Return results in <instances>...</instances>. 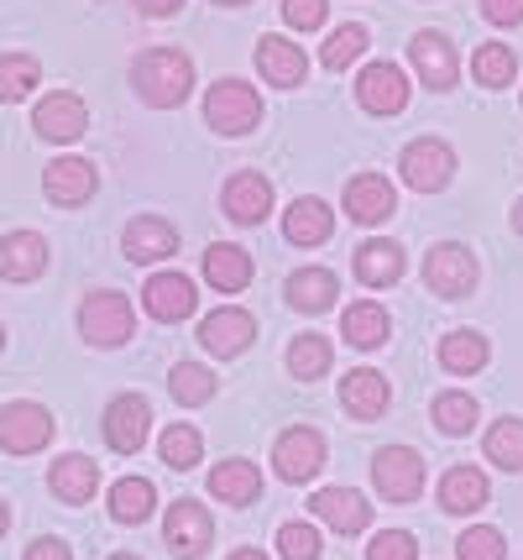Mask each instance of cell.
I'll return each mask as SVG.
<instances>
[{"label": "cell", "instance_id": "1", "mask_svg": "<svg viewBox=\"0 0 523 560\" xmlns=\"http://www.w3.org/2000/svg\"><path fill=\"white\" fill-rule=\"evenodd\" d=\"M131 84H136V95L147 100V105L174 110L194 90V63H189V52H178V48H147L131 63Z\"/></svg>", "mask_w": 523, "mask_h": 560}, {"label": "cell", "instance_id": "2", "mask_svg": "<svg viewBox=\"0 0 523 560\" xmlns=\"http://www.w3.org/2000/svg\"><path fill=\"white\" fill-rule=\"evenodd\" d=\"M204 121L215 126L221 137H247L251 126L262 121V95L251 90L247 79H221L204 95Z\"/></svg>", "mask_w": 523, "mask_h": 560}, {"label": "cell", "instance_id": "3", "mask_svg": "<svg viewBox=\"0 0 523 560\" xmlns=\"http://www.w3.org/2000/svg\"><path fill=\"white\" fill-rule=\"evenodd\" d=\"M131 330H136V315H131V299H126V293L100 289V293L84 299V310H79V336L90 346H100V351L126 346Z\"/></svg>", "mask_w": 523, "mask_h": 560}, {"label": "cell", "instance_id": "4", "mask_svg": "<svg viewBox=\"0 0 523 560\" xmlns=\"http://www.w3.org/2000/svg\"><path fill=\"white\" fill-rule=\"evenodd\" d=\"M372 482H377V492H382L388 503H414V498L424 492L419 451H408V445H388V451H377L372 456Z\"/></svg>", "mask_w": 523, "mask_h": 560}, {"label": "cell", "instance_id": "5", "mask_svg": "<svg viewBox=\"0 0 523 560\" xmlns=\"http://www.w3.org/2000/svg\"><path fill=\"white\" fill-rule=\"evenodd\" d=\"M163 539H168V550L178 560H200L210 550V539H215V518H210L204 503L178 498L174 509H168V518H163Z\"/></svg>", "mask_w": 523, "mask_h": 560}, {"label": "cell", "instance_id": "6", "mask_svg": "<svg viewBox=\"0 0 523 560\" xmlns=\"http://www.w3.org/2000/svg\"><path fill=\"white\" fill-rule=\"evenodd\" d=\"M399 168H403V184H408V189L435 195V189H445L450 173H455V152H450L440 137H419V142L403 147Z\"/></svg>", "mask_w": 523, "mask_h": 560}, {"label": "cell", "instance_id": "7", "mask_svg": "<svg viewBox=\"0 0 523 560\" xmlns=\"http://www.w3.org/2000/svg\"><path fill=\"white\" fill-rule=\"evenodd\" d=\"M424 283L440 293V299H466V293L476 289V257L461 242L429 246V257H424Z\"/></svg>", "mask_w": 523, "mask_h": 560}, {"label": "cell", "instance_id": "8", "mask_svg": "<svg viewBox=\"0 0 523 560\" xmlns=\"http://www.w3.org/2000/svg\"><path fill=\"white\" fill-rule=\"evenodd\" d=\"M52 440V415L43 404H5L0 409V451H11V456H32V451H43Z\"/></svg>", "mask_w": 523, "mask_h": 560}, {"label": "cell", "instance_id": "9", "mask_svg": "<svg viewBox=\"0 0 523 560\" xmlns=\"http://www.w3.org/2000/svg\"><path fill=\"white\" fill-rule=\"evenodd\" d=\"M273 466L283 482H314L324 466V435L320 430H309V424H299V430H283L273 445Z\"/></svg>", "mask_w": 523, "mask_h": 560}, {"label": "cell", "instance_id": "10", "mask_svg": "<svg viewBox=\"0 0 523 560\" xmlns=\"http://www.w3.org/2000/svg\"><path fill=\"white\" fill-rule=\"evenodd\" d=\"M147 430H152L147 398H136V393H121V398H110V409H105V445H110V451H121V456H136V451L147 445Z\"/></svg>", "mask_w": 523, "mask_h": 560}, {"label": "cell", "instance_id": "11", "mask_svg": "<svg viewBox=\"0 0 523 560\" xmlns=\"http://www.w3.org/2000/svg\"><path fill=\"white\" fill-rule=\"evenodd\" d=\"M356 100L372 116H399L403 105H408V73L399 63H367L361 79H356Z\"/></svg>", "mask_w": 523, "mask_h": 560}, {"label": "cell", "instance_id": "12", "mask_svg": "<svg viewBox=\"0 0 523 560\" xmlns=\"http://www.w3.org/2000/svg\"><path fill=\"white\" fill-rule=\"evenodd\" d=\"M32 126H37V137H48V142H79V137H84V126H90V110H84V100L79 95L58 90V95L37 100Z\"/></svg>", "mask_w": 523, "mask_h": 560}, {"label": "cell", "instance_id": "13", "mask_svg": "<svg viewBox=\"0 0 523 560\" xmlns=\"http://www.w3.org/2000/svg\"><path fill=\"white\" fill-rule=\"evenodd\" d=\"M251 336H257V319L247 310H236V304H225V310L200 319V346L210 357H241L251 346Z\"/></svg>", "mask_w": 523, "mask_h": 560}, {"label": "cell", "instance_id": "14", "mask_svg": "<svg viewBox=\"0 0 523 560\" xmlns=\"http://www.w3.org/2000/svg\"><path fill=\"white\" fill-rule=\"evenodd\" d=\"M142 304H147L152 319H163V325H178V319L194 315L200 293H194V283H189L183 272H152L147 289H142Z\"/></svg>", "mask_w": 523, "mask_h": 560}, {"label": "cell", "instance_id": "15", "mask_svg": "<svg viewBox=\"0 0 523 560\" xmlns=\"http://www.w3.org/2000/svg\"><path fill=\"white\" fill-rule=\"evenodd\" d=\"M393 210H399V189L382 173H356L346 184V215L356 225H382Z\"/></svg>", "mask_w": 523, "mask_h": 560}, {"label": "cell", "instance_id": "16", "mask_svg": "<svg viewBox=\"0 0 523 560\" xmlns=\"http://www.w3.org/2000/svg\"><path fill=\"white\" fill-rule=\"evenodd\" d=\"M388 404H393V388H388V377L377 372V366H356V372H346L341 377V409H346L350 419H377L388 415Z\"/></svg>", "mask_w": 523, "mask_h": 560}, {"label": "cell", "instance_id": "17", "mask_svg": "<svg viewBox=\"0 0 523 560\" xmlns=\"http://www.w3.org/2000/svg\"><path fill=\"white\" fill-rule=\"evenodd\" d=\"M48 272V242L37 231H11L0 236V278L5 283H32Z\"/></svg>", "mask_w": 523, "mask_h": 560}, {"label": "cell", "instance_id": "18", "mask_svg": "<svg viewBox=\"0 0 523 560\" xmlns=\"http://www.w3.org/2000/svg\"><path fill=\"white\" fill-rule=\"evenodd\" d=\"M268 210H273V184L257 168L230 173V184H225V215L236 220V225H257V220H268Z\"/></svg>", "mask_w": 523, "mask_h": 560}, {"label": "cell", "instance_id": "19", "mask_svg": "<svg viewBox=\"0 0 523 560\" xmlns=\"http://www.w3.org/2000/svg\"><path fill=\"white\" fill-rule=\"evenodd\" d=\"M257 69L268 84L277 90H299L304 79H309V58H304L299 43H288V37H262L257 43Z\"/></svg>", "mask_w": 523, "mask_h": 560}, {"label": "cell", "instance_id": "20", "mask_svg": "<svg viewBox=\"0 0 523 560\" xmlns=\"http://www.w3.org/2000/svg\"><path fill=\"white\" fill-rule=\"evenodd\" d=\"M121 252L131 257V262H163V257H174L178 252V231L163 215H136L131 225H126Z\"/></svg>", "mask_w": 523, "mask_h": 560}, {"label": "cell", "instance_id": "21", "mask_svg": "<svg viewBox=\"0 0 523 560\" xmlns=\"http://www.w3.org/2000/svg\"><path fill=\"white\" fill-rule=\"evenodd\" d=\"M408 63H414V73H419L429 90H450L455 84V48H450L440 32H419L414 43H408Z\"/></svg>", "mask_w": 523, "mask_h": 560}, {"label": "cell", "instance_id": "22", "mask_svg": "<svg viewBox=\"0 0 523 560\" xmlns=\"http://www.w3.org/2000/svg\"><path fill=\"white\" fill-rule=\"evenodd\" d=\"M309 509L320 513L330 529H341V535H361V529L372 524V503H367L361 492H350V488H320Z\"/></svg>", "mask_w": 523, "mask_h": 560}, {"label": "cell", "instance_id": "23", "mask_svg": "<svg viewBox=\"0 0 523 560\" xmlns=\"http://www.w3.org/2000/svg\"><path fill=\"white\" fill-rule=\"evenodd\" d=\"M95 163H84V158H58V163H48V173H43V189H48L52 205H84V199L95 195Z\"/></svg>", "mask_w": 523, "mask_h": 560}, {"label": "cell", "instance_id": "24", "mask_svg": "<svg viewBox=\"0 0 523 560\" xmlns=\"http://www.w3.org/2000/svg\"><path fill=\"white\" fill-rule=\"evenodd\" d=\"M204 283L215 293H241L251 283V252L247 246H230V242H215L204 252Z\"/></svg>", "mask_w": 523, "mask_h": 560}, {"label": "cell", "instance_id": "25", "mask_svg": "<svg viewBox=\"0 0 523 560\" xmlns=\"http://www.w3.org/2000/svg\"><path fill=\"white\" fill-rule=\"evenodd\" d=\"M330 231H335V210L324 199H294L283 215V236L294 246H320L330 242Z\"/></svg>", "mask_w": 523, "mask_h": 560}, {"label": "cell", "instance_id": "26", "mask_svg": "<svg viewBox=\"0 0 523 560\" xmlns=\"http://www.w3.org/2000/svg\"><path fill=\"white\" fill-rule=\"evenodd\" d=\"M48 488L63 498V503H90L95 498V488H100V466L90 462V456H58L48 471Z\"/></svg>", "mask_w": 523, "mask_h": 560}, {"label": "cell", "instance_id": "27", "mask_svg": "<svg viewBox=\"0 0 523 560\" xmlns=\"http://www.w3.org/2000/svg\"><path fill=\"white\" fill-rule=\"evenodd\" d=\"M210 498H221L230 509H247L262 498V471L251 462H221L210 471Z\"/></svg>", "mask_w": 523, "mask_h": 560}, {"label": "cell", "instance_id": "28", "mask_svg": "<svg viewBox=\"0 0 523 560\" xmlns=\"http://www.w3.org/2000/svg\"><path fill=\"white\" fill-rule=\"evenodd\" d=\"M487 477L476 471V466H450L445 477H440V509L445 513H482L487 509Z\"/></svg>", "mask_w": 523, "mask_h": 560}, {"label": "cell", "instance_id": "29", "mask_svg": "<svg viewBox=\"0 0 523 560\" xmlns=\"http://www.w3.org/2000/svg\"><path fill=\"white\" fill-rule=\"evenodd\" d=\"M356 278L367 289H388L403 278V246L393 242H361L356 246Z\"/></svg>", "mask_w": 523, "mask_h": 560}, {"label": "cell", "instance_id": "30", "mask_svg": "<svg viewBox=\"0 0 523 560\" xmlns=\"http://www.w3.org/2000/svg\"><path fill=\"white\" fill-rule=\"evenodd\" d=\"M335 293H341V283H335L330 268H304L288 278V304L304 310V315H324L335 304Z\"/></svg>", "mask_w": 523, "mask_h": 560}, {"label": "cell", "instance_id": "31", "mask_svg": "<svg viewBox=\"0 0 523 560\" xmlns=\"http://www.w3.org/2000/svg\"><path fill=\"white\" fill-rule=\"evenodd\" d=\"M341 336H346L356 351H377V346L388 341V310L372 304V299L346 304V315H341Z\"/></svg>", "mask_w": 523, "mask_h": 560}, {"label": "cell", "instance_id": "32", "mask_svg": "<svg viewBox=\"0 0 523 560\" xmlns=\"http://www.w3.org/2000/svg\"><path fill=\"white\" fill-rule=\"evenodd\" d=\"M152 509H157V488H152L147 477H121L110 488V518L116 524H147Z\"/></svg>", "mask_w": 523, "mask_h": 560}, {"label": "cell", "instance_id": "33", "mask_svg": "<svg viewBox=\"0 0 523 560\" xmlns=\"http://www.w3.org/2000/svg\"><path fill=\"white\" fill-rule=\"evenodd\" d=\"M487 336H476V330H450L445 341H440V366L445 372H455V377H472V372H482L487 366Z\"/></svg>", "mask_w": 523, "mask_h": 560}, {"label": "cell", "instance_id": "34", "mask_svg": "<svg viewBox=\"0 0 523 560\" xmlns=\"http://www.w3.org/2000/svg\"><path fill=\"white\" fill-rule=\"evenodd\" d=\"M37 84H43V69H37L32 52H5V58H0V100H5V105L26 100Z\"/></svg>", "mask_w": 523, "mask_h": 560}, {"label": "cell", "instance_id": "35", "mask_svg": "<svg viewBox=\"0 0 523 560\" xmlns=\"http://www.w3.org/2000/svg\"><path fill=\"white\" fill-rule=\"evenodd\" d=\"M472 73L476 84H487V90H502V84H513V73H519V58L508 43H482L472 52Z\"/></svg>", "mask_w": 523, "mask_h": 560}, {"label": "cell", "instance_id": "36", "mask_svg": "<svg viewBox=\"0 0 523 560\" xmlns=\"http://www.w3.org/2000/svg\"><path fill=\"white\" fill-rule=\"evenodd\" d=\"M157 456L174 466V471H189V466L204 456V440L194 424H168L163 435H157Z\"/></svg>", "mask_w": 523, "mask_h": 560}, {"label": "cell", "instance_id": "37", "mask_svg": "<svg viewBox=\"0 0 523 560\" xmlns=\"http://www.w3.org/2000/svg\"><path fill=\"white\" fill-rule=\"evenodd\" d=\"M487 462L502 471H523V419H498L487 430Z\"/></svg>", "mask_w": 523, "mask_h": 560}, {"label": "cell", "instance_id": "38", "mask_svg": "<svg viewBox=\"0 0 523 560\" xmlns=\"http://www.w3.org/2000/svg\"><path fill=\"white\" fill-rule=\"evenodd\" d=\"M168 388H174V398L183 409H200V404L215 398V377H210L200 362H178L174 372H168Z\"/></svg>", "mask_w": 523, "mask_h": 560}, {"label": "cell", "instance_id": "39", "mask_svg": "<svg viewBox=\"0 0 523 560\" xmlns=\"http://www.w3.org/2000/svg\"><path fill=\"white\" fill-rule=\"evenodd\" d=\"M288 372L304 377V383L324 377V372H330V341H324V336H294V346H288Z\"/></svg>", "mask_w": 523, "mask_h": 560}, {"label": "cell", "instance_id": "40", "mask_svg": "<svg viewBox=\"0 0 523 560\" xmlns=\"http://www.w3.org/2000/svg\"><path fill=\"white\" fill-rule=\"evenodd\" d=\"M429 415H435V424H440L445 435H472V424H476V398H472V393H440Z\"/></svg>", "mask_w": 523, "mask_h": 560}, {"label": "cell", "instance_id": "41", "mask_svg": "<svg viewBox=\"0 0 523 560\" xmlns=\"http://www.w3.org/2000/svg\"><path fill=\"white\" fill-rule=\"evenodd\" d=\"M361 52H367V26H335V32H330V43H324V69H346V63H356V58H361Z\"/></svg>", "mask_w": 523, "mask_h": 560}, {"label": "cell", "instance_id": "42", "mask_svg": "<svg viewBox=\"0 0 523 560\" xmlns=\"http://www.w3.org/2000/svg\"><path fill=\"white\" fill-rule=\"evenodd\" d=\"M277 556L283 560H320V529L304 524V518L283 524V529H277Z\"/></svg>", "mask_w": 523, "mask_h": 560}, {"label": "cell", "instance_id": "43", "mask_svg": "<svg viewBox=\"0 0 523 560\" xmlns=\"http://www.w3.org/2000/svg\"><path fill=\"white\" fill-rule=\"evenodd\" d=\"M455 556L461 560H508V545H502V535L492 524H476V529H466V535L455 539Z\"/></svg>", "mask_w": 523, "mask_h": 560}, {"label": "cell", "instance_id": "44", "mask_svg": "<svg viewBox=\"0 0 523 560\" xmlns=\"http://www.w3.org/2000/svg\"><path fill=\"white\" fill-rule=\"evenodd\" d=\"M367 560H419V545L408 529H382V535L367 545Z\"/></svg>", "mask_w": 523, "mask_h": 560}, {"label": "cell", "instance_id": "45", "mask_svg": "<svg viewBox=\"0 0 523 560\" xmlns=\"http://www.w3.org/2000/svg\"><path fill=\"white\" fill-rule=\"evenodd\" d=\"M324 11H330V0H283V22L294 26V32L324 26Z\"/></svg>", "mask_w": 523, "mask_h": 560}, {"label": "cell", "instance_id": "46", "mask_svg": "<svg viewBox=\"0 0 523 560\" xmlns=\"http://www.w3.org/2000/svg\"><path fill=\"white\" fill-rule=\"evenodd\" d=\"M482 16L492 26H519L523 22V0H482Z\"/></svg>", "mask_w": 523, "mask_h": 560}, {"label": "cell", "instance_id": "47", "mask_svg": "<svg viewBox=\"0 0 523 560\" xmlns=\"http://www.w3.org/2000/svg\"><path fill=\"white\" fill-rule=\"evenodd\" d=\"M26 560H74V556H69L63 539H37V545H26Z\"/></svg>", "mask_w": 523, "mask_h": 560}, {"label": "cell", "instance_id": "48", "mask_svg": "<svg viewBox=\"0 0 523 560\" xmlns=\"http://www.w3.org/2000/svg\"><path fill=\"white\" fill-rule=\"evenodd\" d=\"M178 5H183V0H136V11H142V16H174Z\"/></svg>", "mask_w": 523, "mask_h": 560}, {"label": "cell", "instance_id": "49", "mask_svg": "<svg viewBox=\"0 0 523 560\" xmlns=\"http://www.w3.org/2000/svg\"><path fill=\"white\" fill-rule=\"evenodd\" d=\"M230 560H268V556H262V550H251V545H247V550H236Z\"/></svg>", "mask_w": 523, "mask_h": 560}, {"label": "cell", "instance_id": "50", "mask_svg": "<svg viewBox=\"0 0 523 560\" xmlns=\"http://www.w3.org/2000/svg\"><path fill=\"white\" fill-rule=\"evenodd\" d=\"M11 529V509H5V498H0V535Z\"/></svg>", "mask_w": 523, "mask_h": 560}, {"label": "cell", "instance_id": "51", "mask_svg": "<svg viewBox=\"0 0 523 560\" xmlns=\"http://www.w3.org/2000/svg\"><path fill=\"white\" fill-rule=\"evenodd\" d=\"M513 231H519V236H523V199H519V205H513Z\"/></svg>", "mask_w": 523, "mask_h": 560}, {"label": "cell", "instance_id": "52", "mask_svg": "<svg viewBox=\"0 0 523 560\" xmlns=\"http://www.w3.org/2000/svg\"><path fill=\"white\" fill-rule=\"evenodd\" d=\"M215 5H247V0H215Z\"/></svg>", "mask_w": 523, "mask_h": 560}, {"label": "cell", "instance_id": "53", "mask_svg": "<svg viewBox=\"0 0 523 560\" xmlns=\"http://www.w3.org/2000/svg\"><path fill=\"white\" fill-rule=\"evenodd\" d=\"M110 560H136V556H110Z\"/></svg>", "mask_w": 523, "mask_h": 560}, {"label": "cell", "instance_id": "54", "mask_svg": "<svg viewBox=\"0 0 523 560\" xmlns=\"http://www.w3.org/2000/svg\"><path fill=\"white\" fill-rule=\"evenodd\" d=\"M0 351H5V330H0Z\"/></svg>", "mask_w": 523, "mask_h": 560}]
</instances>
